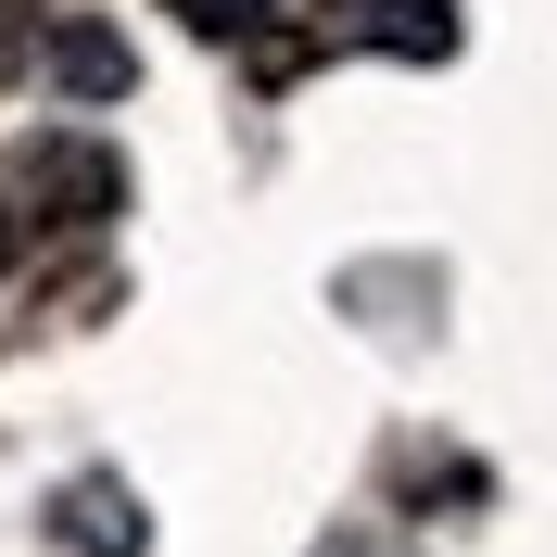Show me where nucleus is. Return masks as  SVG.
Instances as JSON below:
<instances>
[{
  "instance_id": "obj_1",
  "label": "nucleus",
  "mask_w": 557,
  "mask_h": 557,
  "mask_svg": "<svg viewBox=\"0 0 557 557\" xmlns=\"http://www.w3.org/2000/svg\"><path fill=\"white\" fill-rule=\"evenodd\" d=\"M26 76L51 89V102H127V89H139V51L114 26H89V13H51V26L26 38Z\"/></svg>"
},
{
  "instance_id": "obj_2",
  "label": "nucleus",
  "mask_w": 557,
  "mask_h": 557,
  "mask_svg": "<svg viewBox=\"0 0 557 557\" xmlns=\"http://www.w3.org/2000/svg\"><path fill=\"white\" fill-rule=\"evenodd\" d=\"M51 532H64V557H152V507H139V482H114V469H76V482L51 494Z\"/></svg>"
}]
</instances>
